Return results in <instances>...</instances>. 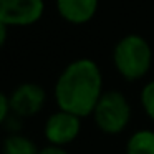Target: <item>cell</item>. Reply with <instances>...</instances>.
<instances>
[{
  "label": "cell",
  "mask_w": 154,
  "mask_h": 154,
  "mask_svg": "<svg viewBox=\"0 0 154 154\" xmlns=\"http://www.w3.org/2000/svg\"><path fill=\"white\" fill-rule=\"evenodd\" d=\"M61 111L76 116L93 113L101 98V73L91 60H78L68 65L55 88Z\"/></svg>",
  "instance_id": "cell-1"
},
{
  "label": "cell",
  "mask_w": 154,
  "mask_h": 154,
  "mask_svg": "<svg viewBox=\"0 0 154 154\" xmlns=\"http://www.w3.org/2000/svg\"><path fill=\"white\" fill-rule=\"evenodd\" d=\"M152 53L144 38L139 35H128L114 48V65L128 80L144 76L151 68Z\"/></svg>",
  "instance_id": "cell-2"
},
{
  "label": "cell",
  "mask_w": 154,
  "mask_h": 154,
  "mask_svg": "<svg viewBox=\"0 0 154 154\" xmlns=\"http://www.w3.org/2000/svg\"><path fill=\"white\" fill-rule=\"evenodd\" d=\"M96 124L104 133H119L128 124L131 116V108L128 100L118 91H109L103 94L94 108Z\"/></svg>",
  "instance_id": "cell-3"
},
{
  "label": "cell",
  "mask_w": 154,
  "mask_h": 154,
  "mask_svg": "<svg viewBox=\"0 0 154 154\" xmlns=\"http://www.w3.org/2000/svg\"><path fill=\"white\" fill-rule=\"evenodd\" d=\"M43 14V0H0V22L4 25H32Z\"/></svg>",
  "instance_id": "cell-4"
},
{
  "label": "cell",
  "mask_w": 154,
  "mask_h": 154,
  "mask_svg": "<svg viewBox=\"0 0 154 154\" xmlns=\"http://www.w3.org/2000/svg\"><path fill=\"white\" fill-rule=\"evenodd\" d=\"M78 131H80V116L68 111H58L51 114L45 124V136L55 146L71 143L76 137Z\"/></svg>",
  "instance_id": "cell-5"
},
{
  "label": "cell",
  "mask_w": 154,
  "mask_h": 154,
  "mask_svg": "<svg viewBox=\"0 0 154 154\" xmlns=\"http://www.w3.org/2000/svg\"><path fill=\"white\" fill-rule=\"evenodd\" d=\"M45 103V91L42 86L25 83L14 91L10 98V109L18 116H33Z\"/></svg>",
  "instance_id": "cell-6"
},
{
  "label": "cell",
  "mask_w": 154,
  "mask_h": 154,
  "mask_svg": "<svg viewBox=\"0 0 154 154\" xmlns=\"http://www.w3.org/2000/svg\"><path fill=\"white\" fill-rule=\"evenodd\" d=\"M58 10L71 23H85L94 15L98 0H57Z\"/></svg>",
  "instance_id": "cell-7"
},
{
  "label": "cell",
  "mask_w": 154,
  "mask_h": 154,
  "mask_svg": "<svg viewBox=\"0 0 154 154\" xmlns=\"http://www.w3.org/2000/svg\"><path fill=\"white\" fill-rule=\"evenodd\" d=\"M128 154H154V133L137 131L128 141Z\"/></svg>",
  "instance_id": "cell-8"
},
{
  "label": "cell",
  "mask_w": 154,
  "mask_h": 154,
  "mask_svg": "<svg viewBox=\"0 0 154 154\" xmlns=\"http://www.w3.org/2000/svg\"><path fill=\"white\" fill-rule=\"evenodd\" d=\"M4 154H38V151L30 139L15 134L5 139Z\"/></svg>",
  "instance_id": "cell-9"
},
{
  "label": "cell",
  "mask_w": 154,
  "mask_h": 154,
  "mask_svg": "<svg viewBox=\"0 0 154 154\" xmlns=\"http://www.w3.org/2000/svg\"><path fill=\"white\" fill-rule=\"evenodd\" d=\"M141 101H143L146 113L154 119V81H151L144 86L143 93H141Z\"/></svg>",
  "instance_id": "cell-10"
},
{
  "label": "cell",
  "mask_w": 154,
  "mask_h": 154,
  "mask_svg": "<svg viewBox=\"0 0 154 154\" xmlns=\"http://www.w3.org/2000/svg\"><path fill=\"white\" fill-rule=\"evenodd\" d=\"M10 109V100L5 98V94L0 93V123L7 118V113Z\"/></svg>",
  "instance_id": "cell-11"
},
{
  "label": "cell",
  "mask_w": 154,
  "mask_h": 154,
  "mask_svg": "<svg viewBox=\"0 0 154 154\" xmlns=\"http://www.w3.org/2000/svg\"><path fill=\"white\" fill-rule=\"evenodd\" d=\"M38 154H68V152L63 151L60 146H50V147H45L43 151H40Z\"/></svg>",
  "instance_id": "cell-12"
},
{
  "label": "cell",
  "mask_w": 154,
  "mask_h": 154,
  "mask_svg": "<svg viewBox=\"0 0 154 154\" xmlns=\"http://www.w3.org/2000/svg\"><path fill=\"white\" fill-rule=\"evenodd\" d=\"M5 38H7V25H4L0 22V48L5 43Z\"/></svg>",
  "instance_id": "cell-13"
}]
</instances>
